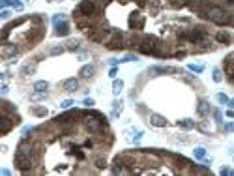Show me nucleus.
Returning <instances> with one entry per match:
<instances>
[{
	"mask_svg": "<svg viewBox=\"0 0 234 176\" xmlns=\"http://www.w3.org/2000/svg\"><path fill=\"white\" fill-rule=\"evenodd\" d=\"M32 113L36 114V116H45V114H47V109H34Z\"/></svg>",
	"mask_w": 234,
	"mask_h": 176,
	"instance_id": "nucleus-34",
	"label": "nucleus"
},
{
	"mask_svg": "<svg viewBox=\"0 0 234 176\" xmlns=\"http://www.w3.org/2000/svg\"><path fill=\"white\" fill-rule=\"evenodd\" d=\"M112 172H114V174L124 172V167H122V163H120V161H116L114 165H112Z\"/></svg>",
	"mask_w": 234,
	"mask_h": 176,
	"instance_id": "nucleus-30",
	"label": "nucleus"
},
{
	"mask_svg": "<svg viewBox=\"0 0 234 176\" xmlns=\"http://www.w3.org/2000/svg\"><path fill=\"white\" fill-rule=\"evenodd\" d=\"M84 105L86 107H92L94 105V99H84Z\"/></svg>",
	"mask_w": 234,
	"mask_h": 176,
	"instance_id": "nucleus-42",
	"label": "nucleus"
},
{
	"mask_svg": "<svg viewBox=\"0 0 234 176\" xmlns=\"http://www.w3.org/2000/svg\"><path fill=\"white\" fill-rule=\"evenodd\" d=\"M79 39H69L67 41V43H66V49H67V51H77V49H79Z\"/></svg>",
	"mask_w": 234,
	"mask_h": 176,
	"instance_id": "nucleus-24",
	"label": "nucleus"
},
{
	"mask_svg": "<svg viewBox=\"0 0 234 176\" xmlns=\"http://www.w3.org/2000/svg\"><path fill=\"white\" fill-rule=\"evenodd\" d=\"M137 4L139 6H144V0H137Z\"/></svg>",
	"mask_w": 234,
	"mask_h": 176,
	"instance_id": "nucleus-47",
	"label": "nucleus"
},
{
	"mask_svg": "<svg viewBox=\"0 0 234 176\" xmlns=\"http://www.w3.org/2000/svg\"><path fill=\"white\" fill-rule=\"evenodd\" d=\"M0 122H2V124H0V133H2V135H6V133L13 128V120H10L8 116H4Z\"/></svg>",
	"mask_w": 234,
	"mask_h": 176,
	"instance_id": "nucleus-10",
	"label": "nucleus"
},
{
	"mask_svg": "<svg viewBox=\"0 0 234 176\" xmlns=\"http://www.w3.org/2000/svg\"><path fill=\"white\" fill-rule=\"evenodd\" d=\"M62 88L66 92H75V90H79V81L77 79H66L62 82Z\"/></svg>",
	"mask_w": 234,
	"mask_h": 176,
	"instance_id": "nucleus-7",
	"label": "nucleus"
},
{
	"mask_svg": "<svg viewBox=\"0 0 234 176\" xmlns=\"http://www.w3.org/2000/svg\"><path fill=\"white\" fill-rule=\"evenodd\" d=\"M11 6H13V8H15V10H19V11H21V10H23V4H21V2H19V0H13V2H11Z\"/></svg>",
	"mask_w": 234,
	"mask_h": 176,
	"instance_id": "nucleus-36",
	"label": "nucleus"
},
{
	"mask_svg": "<svg viewBox=\"0 0 234 176\" xmlns=\"http://www.w3.org/2000/svg\"><path fill=\"white\" fill-rule=\"evenodd\" d=\"M202 15H204V17H208L212 23H215V24H227V23H229V15H227V11H225L223 8H219V6L208 8V10H206Z\"/></svg>",
	"mask_w": 234,
	"mask_h": 176,
	"instance_id": "nucleus-1",
	"label": "nucleus"
},
{
	"mask_svg": "<svg viewBox=\"0 0 234 176\" xmlns=\"http://www.w3.org/2000/svg\"><path fill=\"white\" fill-rule=\"evenodd\" d=\"M45 97H47V92L36 90V92H32V94H30V101H43Z\"/></svg>",
	"mask_w": 234,
	"mask_h": 176,
	"instance_id": "nucleus-19",
	"label": "nucleus"
},
{
	"mask_svg": "<svg viewBox=\"0 0 234 176\" xmlns=\"http://www.w3.org/2000/svg\"><path fill=\"white\" fill-rule=\"evenodd\" d=\"M105 36H107L105 30H98V32H92L90 34V39L92 41H105Z\"/></svg>",
	"mask_w": 234,
	"mask_h": 176,
	"instance_id": "nucleus-17",
	"label": "nucleus"
},
{
	"mask_svg": "<svg viewBox=\"0 0 234 176\" xmlns=\"http://www.w3.org/2000/svg\"><path fill=\"white\" fill-rule=\"evenodd\" d=\"M139 51L144 53V54H159V41L152 36H146L141 43H139Z\"/></svg>",
	"mask_w": 234,
	"mask_h": 176,
	"instance_id": "nucleus-2",
	"label": "nucleus"
},
{
	"mask_svg": "<svg viewBox=\"0 0 234 176\" xmlns=\"http://www.w3.org/2000/svg\"><path fill=\"white\" fill-rule=\"evenodd\" d=\"M227 2H229V4H234V0H227Z\"/></svg>",
	"mask_w": 234,
	"mask_h": 176,
	"instance_id": "nucleus-49",
	"label": "nucleus"
},
{
	"mask_svg": "<svg viewBox=\"0 0 234 176\" xmlns=\"http://www.w3.org/2000/svg\"><path fill=\"white\" fill-rule=\"evenodd\" d=\"M178 128H182V129H193V128H195V122H193V120H189V118L178 120Z\"/></svg>",
	"mask_w": 234,
	"mask_h": 176,
	"instance_id": "nucleus-18",
	"label": "nucleus"
},
{
	"mask_svg": "<svg viewBox=\"0 0 234 176\" xmlns=\"http://www.w3.org/2000/svg\"><path fill=\"white\" fill-rule=\"evenodd\" d=\"M198 129H202V131H208V124H198Z\"/></svg>",
	"mask_w": 234,
	"mask_h": 176,
	"instance_id": "nucleus-41",
	"label": "nucleus"
},
{
	"mask_svg": "<svg viewBox=\"0 0 234 176\" xmlns=\"http://www.w3.org/2000/svg\"><path fill=\"white\" fill-rule=\"evenodd\" d=\"M34 71H36V64H30V62L21 68V75H32Z\"/></svg>",
	"mask_w": 234,
	"mask_h": 176,
	"instance_id": "nucleus-20",
	"label": "nucleus"
},
{
	"mask_svg": "<svg viewBox=\"0 0 234 176\" xmlns=\"http://www.w3.org/2000/svg\"><path fill=\"white\" fill-rule=\"evenodd\" d=\"M15 165H17V169H19V171L27 172V171L32 169V159H30V156H23V154L17 152V156H15Z\"/></svg>",
	"mask_w": 234,
	"mask_h": 176,
	"instance_id": "nucleus-4",
	"label": "nucleus"
},
{
	"mask_svg": "<svg viewBox=\"0 0 234 176\" xmlns=\"http://www.w3.org/2000/svg\"><path fill=\"white\" fill-rule=\"evenodd\" d=\"M2 4H4V6H8V4H10V0H2Z\"/></svg>",
	"mask_w": 234,
	"mask_h": 176,
	"instance_id": "nucleus-48",
	"label": "nucleus"
},
{
	"mask_svg": "<svg viewBox=\"0 0 234 176\" xmlns=\"http://www.w3.org/2000/svg\"><path fill=\"white\" fill-rule=\"evenodd\" d=\"M69 34V24L67 23H56V36H67Z\"/></svg>",
	"mask_w": 234,
	"mask_h": 176,
	"instance_id": "nucleus-14",
	"label": "nucleus"
},
{
	"mask_svg": "<svg viewBox=\"0 0 234 176\" xmlns=\"http://www.w3.org/2000/svg\"><path fill=\"white\" fill-rule=\"evenodd\" d=\"M94 71H96V69H94V66H92V64H86V66H83V68H81L79 75H81L83 79H90L92 75H94Z\"/></svg>",
	"mask_w": 234,
	"mask_h": 176,
	"instance_id": "nucleus-11",
	"label": "nucleus"
},
{
	"mask_svg": "<svg viewBox=\"0 0 234 176\" xmlns=\"http://www.w3.org/2000/svg\"><path fill=\"white\" fill-rule=\"evenodd\" d=\"M47 88H49V82L47 81H36V82H34V90L47 92Z\"/></svg>",
	"mask_w": 234,
	"mask_h": 176,
	"instance_id": "nucleus-22",
	"label": "nucleus"
},
{
	"mask_svg": "<svg viewBox=\"0 0 234 176\" xmlns=\"http://www.w3.org/2000/svg\"><path fill=\"white\" fill-rule=\"evenodd\" d=\"M0 17H2V19H8V17H10V11H8V10H2V13H0Z\"/></svg>",
	"mask_w": 234,
	"mask_h": 176,
	"instance_id": "nucleus-39",
	"label": "nucleus"
},
{
	"mask_svg": "<svg viewBox=\"0 0 234 176\" xmlns=\"http://www.w3.org/2000/svg\"><path fill=\"white\" fill-rule=\"evenodd\" d=\"M204 38H206V30L204 28H195V30H191V34H189V39L195 41V43L197 41H202Z\"/></svg>",
	"mask_w": 234,
	"mask_h": 176,
	"instance_id": "nucleus-8",
	"label": "nucleus"
},
{
	"mask_svg": "<svg viewBox=\"0 0 234 176\" xmlns=\"http://www.w3.org/2000/svg\"><path fill=\"white\" fill-rule=\"evenodd\" d=\"M17 51H19V49H17L15 45H4V47H2V56H4V58H10V56L17 54Z\"/></svg>",
	"mask_w": 234,
	"mask_h": 176,
	"instance_id": "nucleus-15",
	"label": "nucleus"
},
{
	"mask_svg": "<svg viewBox=\"0 0 234 176\" xmlns=\"http://www.w3.org/2000/svg\"><path fill=\"white\" fill-rule=\"evenodd\" d=\"M187 68L191 69V71H195V73H202V71H204V66H202V64H189Z\"/></svg>",
	"mask_w": 234,
	"mask_h": 176,
	"instance_id": "nucleus-28",
	"label": "nucleus"
},
{
	"mask_svg": "<svg viewBox=\"0 0 234 176\" xmlns=\"http://www.w3.org/2000/svg\"><path fill=\"white\" fill-rule=\"evenodd\" d=\"M215 118H217V122H221V113L219 111H215Z\"/></svg>",
	"mask_w": 234,
	"mask_h": 176,
	"instance_id": "nucleus-45",
	"label": "nucleus"
},
{
	"mask_svg": "<svg viewBox=\"0 0 234 176\" xmlns=\"http://www.w3.org/2000/svg\"><path fill=\"white\" fill-rule=\"evenodd\" d=\"M229 105H230V109H234V99H229Z\"/></svg>",
	"mask_w": 234,
	"mask_h": 176,
	"instance_id": "nucleus-46",
	"label": "nucleus"
},
{
	"mask_svg": "<svg viewBox=\"0 0 234 176\" xmlns=\"http://www.w3.org/2000/svg\"><path fill=\"white\" fill-rule=\"evenodd\" d=\"M225 129H227V131H234V122L227 124V125H225Z\"/></svg>",
	"mask_w": 234,
	"mask_h": 176,
	"instance_id": "nucleus-40",
	"label": "nucleus"
},
{
	"mask_svg": "<svg viewBox=\"0 0 234 176\" xmlns=\"http://www.w3.org/2000/svg\"><path fill=\"white\" fill-rule=\"evenodd\" d=\"M96 167H98V169H105V167H107V163L103 161V159H98V161H96Z\"/></svg>",
	"mask_w": 234,
	"mask_h": 176,
	"instance_id": "nucleus-37",
	"label": "nucleus"
},
{
	"mask_svg": "<svg viewBox=\"0 0 234 176\" xmlns=\"http://www.w3.org/2000/svg\"><path fill=\"white\" fill-rule=\"evenodd\" d=\"M109 77H112V79H114V77H116V68H112V69H111V73H109Z\"/></svg>",
	"mask_w": 234,
	"mask_h": 176,
	"instance_id": "nucleus-43",
	"label": "nucleus"
},
{
	"mask_svg": "<svg viewBox=\"0 0 234 176\" xmlns=\"http://www.w3.org/2000/svg\"><path fill=\"white\" fill-rule=\"evenodd\" d=\"M103 124H105V118H103L101 114H94V116L88 114L84 118V125L90 133H99L103 129Z\"/></svg>",
	"mask_w": 234,
	"mask_h": 176,
	"instance_id": "nucleus-3",
	"label": "nucleus"
},
{
	"mask_svg": "<svg viewBox=\"0 0 234 176\" xmlns=\"http://www.w3.org/2000/svg\"><path fill=\"white\" fill-rule=\"evenodd\" d=\"M212 79H214L215 82H221V81H223V75H221V69H214V73H212Z\"/></svg>",
	"mask_w": 234,
	"mask_h": 176,
	"instance_id": "nucleus-29",
	"label": "nucleus"
},
{
	"mask_svg": "<svg viewBox=\"0 0 234 176\" xmlns=\"http://www.w3.org/2000/svg\"><path fill=\"white\" fill-rule=\"evenodd\" d=\"M122 47H124V41L120 34H116V38L112 41H107V49H122Z\"/></svg>",
	"mask_w": 234,
	"mask_h": 176,
	"instance_id": "nucleus-13",
	"label": "nucleus"
},
{
	"mask_svg": "<svg viewBox=\"0 0 234 176\" xmlns=\"http://www.w3.org/2000/svg\"><path fill=\"white\" fill-rule=\"evenodd\" d=\"M227 116H229V118H234V111H232V109H230V111H227Z\"/></svg>",
	"mask_w": 234,
	"mask_h": 176,
	"instance_id": "nucleus-44",
	"label": "nucleus"
},
{
	"mask_svg": "<svg viewBox=\"0 0 234 176\" xmlns=\"http://www.w3.org/2000/svg\"><path fill=\"white\" fill-rule=\"evenodd\" d=\"M79 11L84 15V17H90V15H94V11H96V4H94L92 0H84V2H81V6H79Z\"/></svg>",
	"mask_w": 234,
	"mask_h": 176,
	"instance_id": "nucleus-5",
	"label": "nucleus"
},
{
	"mask_svg": "<svg viewBox=\"0 0 234 176\" xmlns=\"http://www.w3.org/2000/svg\"><path fill=\"white\" fill-rule=\"evenodd\" d=\"M148 71H150V73H176V68H169V66H165V68H159V66H155V68H150Z\"/></svg>",
	"mask_w": 234,
	"mask_h": 176,
	"instance_id": "nucleus-16",
	"label": "nucleus"
},
{
	"mask_svg": "<svg viewBox=\"0 0 234 176\" xmlns=\"http://www.w3.org/2000/svg\"><path fill=\"white\" fill-rule=\"evenodd\" d=\"M32 152H34V146L30 144V142L23 140L21 144H19V154H23V156H32Z\"/></svg>",
	"mask_w": 234,
	"mask_h": 176,
	"instance_id": "nucleus-12",
	"label": "nucleus"
},
{
	"mask_svg": "<svg viewBox=\"0 0 234 176\" xmlns=\"http://www.w3.org/2000/svg\"><path fill=\"white\" fill-rule=\"evenodd\" d=\"M221 174H223V176H227V174L234 176V171H232V169H221Z\"/></svg>",
	"mask_w": 234,
	"mask_h": 176,
	"instance_id": "nucleus-38",
	"label": "nucleus"
},
{
	"mask_svg": "<svg viewBox=\"0 0 234 176\" xmlns=\"http://www.w3.org/2000/svg\"><path fill=\"white\" fill-rule=\"evenodd\" d=\"M122 88H124V81H114L112 82V92H114V96H118L120 92H122Z\"/></svg>",
	"mask_w": 234,
	"mask_h": 176,
	"instance_id": "nucleus-25",
	"label": "nucleus"
},
{
	"mask_svg": "<svg viewBox=\"0 0 234 176\" xmlns=\"http://www.w3.org/2000/svg\"><path fill=\"white\" fill-rule=\"evenodd\" d=\"M215 39H217L219 43H229V41H230V36L227 34V32H219V34L215 36Z\"/></svg>",
	"mask_w": 234,
	"mask_h": 176,
	"instance_id": "nucleus-26",
	"label": "nucleus"
},
{
	"mask_svg": "<svg viewBox=\"0 0 234 176\" xmlns=\"http://www.w3.org/2000/svg\"><path fill=\"white\" fill-rule=\"evenodd\" d=\"M170 4L174 6V8H182V6L187 4V0H170Z\"/></svg>",
	"mask_w": 234,
	"mask_h": 176,
	"instance_id": "nucleus-31",
	"label": "nucleus"
},
{
	"mask_svg": "<svg viewBox=\"0 0 234 176\" xmlns=\"http://www.w3.org/2000/svg\"><path fill=\"white\" fill-rule=\"evenodd\" d=\"M210 111H212V109H210V103H208L206 99H201L198 105H197V113L201 114V116H208V114H210Z\"/></svg>",
	"mask_w": 234,
	"mask_h": 176,
	"instance_id": "nucleus-9",
	"label": "nucleus"
},
{
	"mask_svg": "<svg viewBox=\"0 0 234 176\" xmlns=\"http://www.w3.org/2000/svg\"><path fill=\"white\" fill-rule=\"evenodd\" d=\"M193 172H201V174H206V172H210V171H208V167H193Z\"/></svg>",
	"mask_w": 234,
	"mask_h": 176,
	"instance_id": "nucleus-32",
	"label": "nucleus"
},
{
	"mask_svg": "<svg viewBox=\"0 0 234 176\" xmlns=\"http://www.w3.org/2000/svg\"><path fill=\"white\" fill-rule=\"evenodd\" d=\"M193 154H195V157H197V159H204V156H206V148L197 146V148L193 150Z\"/></svg>",
	"mask_w": 234,
	"mask_h": 176,
	"instance_id": "nucleus-27",
	"label": "nucleus"
},
{
	"mask_svg": "<svg viewBox=\"0 0 234 176\" xmlns=\"http://www.w3.org/2000/svg\"><path fill=\"white\" fill-rule=\"evenodd\" d=\"M64 51H66V47L56 45V47H51V49H49V54H51V56H58V54H62Z\"/></svg>",
	"mask_w": 234,
	"mask_h": 176,
	"instance_id": "nucleus-23",
	"label": "nucleus"
},
{
	"mask_svg": "<svg viewBox=\"0 0 234 176\" xmlns=\"http://www.w3.org/2000/svg\"><path fill=\"white\" fill-rule=\"evenodd\" d=\"M150 124L155 125V128H165V125H167V118H165L163 114L152 113V114H150Z\"/></svg>",
	"mask_w": 234,
	"mask_h": 176,
	"instance_id": "nucleus-6",
	"label": "nucleus"
},
{
	"mask_svg": "<svg viewBox=\"0 0 234 176\" xmlns=\"http://www.w3.org/2000/svg\"><path fill=\"white\" fill-rule=\"evenodd\" d=\"M71 105H73V99H64V101L60 103V107H62V109H69Z\"/></svg>",
	"mask_w": 234,
	"mask_h": 176,
	"instance_id": "nucleus-33",
	"label": "nucleus"
},
{
	"mask_svg": "<svg viewBox=\"0 0 234 176\" xmlns=\"http://www.w3.org/2000/svg\"><path fill=\"white\" fill-rule=\"evenodd\" d=\"M77 114H79L77 111H69V113H66V114H62V116H58L56 120H58V122H69L71 118H75Z\"/></svg>",
	"mask_w": 234,
	"mask_h": 176,
	"instance_id": "nucleus-21",
	"label": "nucleus"
},
{
	"mask_svg": "<svg viewBox=\"0 0 234 176\" xmlns=\"http://www.w3.org/2000/svg\"><path fill=\"white\" fill-rule=\"evenodd\" d=\"M217 101L219 103H229V97L225 96V94H217Z\"/></svg>",
	"mask_w": 234,
	"mask_h": 176,
	"instance_id": "nucleus-35",
	"label": "nucleus"
}]
</instances>
